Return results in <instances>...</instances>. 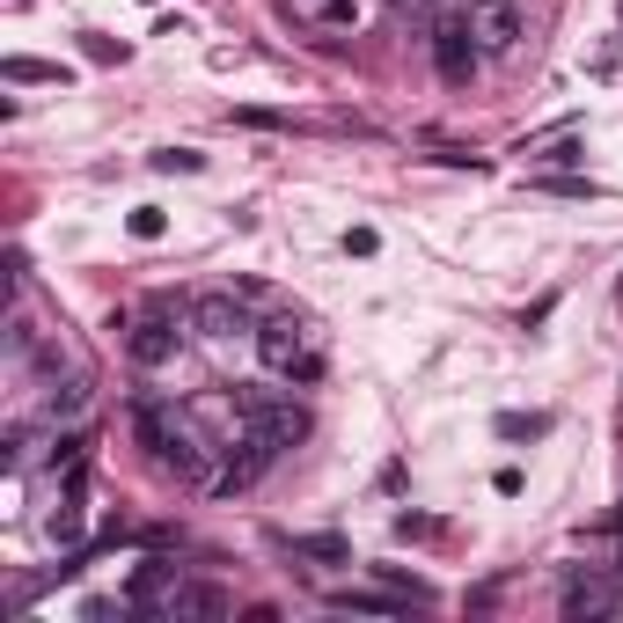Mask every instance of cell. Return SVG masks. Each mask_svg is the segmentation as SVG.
Segmentation results:
<instances>
[{
    "label": "cell",
    "instance_id": "1",
    "mask_svg": "<svg viewBox=\"0 0 623 623\" xmlns=\"http://www.w3.org/2000/svg\"><path fill=\"white\" fill-rule=\"evenodd\" d=\"M132 433H140V447L155 455V469H169L177 484H214V447L206 441V426L191 418V404H161V396H132Z\"/></svg>",
    "mask_w": 623,
    "mask_h": 623
},
{
    "label": "cell",
    "instance_id": "2",
    "mask_svg": "<svg viewBox=\"0 0 623 623\" xmlns=\"http://www.w3.org/2000/svg\"><path fill=\"white\" fill-rule=\"evenodd\" d=\"M257 359H265L271 374H286L294 389H308V382L330 374V345H323V330L308 316H294V308H271V316L257 323Z\"/></svg>",
    "mask_w": 623,
    "mask_h": 623
},
{
    "label": "cell",
    "instance_id": "3",
    "mask_svg": "<svg viewBox=\"0 0 623 623\" xmlns=\"http://www.w3.org/2000/svg\"><path fill=\"white\" fill-rule=\"evenodd\" d=\"M469 37H477L484 59H506L528 37V16H521V0H469Z\"/></svg>",
    "mask_w": 623,
    "mask_h": 623
},
{
    "label": "cell",
    "instance_id": "4",
    "mask_svg": "<svg viewBox=\"0 0 623 623\" xmlns=\"http://www.w3.org/2000/svg\"><path fill=\"white\" fill-rule=\"evenodd\" d=\"M477 37H469V16H441L433 22V67H441L447 89H469L477 81Z\"/></svg>",
    "mask_w": 623,
    "mask_h": 623
},
{
    "label": "cell",
    "instance_id": "5",
    "mask_svg": "<svg viewBox=\"0 0 623 623\" xmlns=\"http://www.w3.org/2000/svg\"><path fill=\"white\" fill-rule=\"evenodd\" d=\"M191 330H198V338H214V345H228V338H257V323H249V301L235 294V286H220V294H191Z\"/></svg>",
    "mask_w": 623,
    "mask_h": 623
},
{
    "label": "cell",
    "instance_id": "6",
    "mask_svg": "<svg viewBox=\"0 0 623 623\" xmlns=\"http://www.w3.org/2000/svg\"><path fill=\"white\" fill-rule=\"evenodd\" d=\"M184 345V323L177 316H155V308H140V323H125V353H132V367H169Z\"/></svg>",
    "mask_w": 623,
    "mask_h": 623
},
{
    "label": "cell",
    "instance_id": "7",
    "mask_svg": "<svg viewBox=\"0 0 623 623\" xmlns=\"http://www.w3.org/2000/svg\"><path fill=\"white\" fill-rule=\"evenodd\" d=\"M177 580H184V572H177V557H140V565H132V580H125V602H132V609H140V616H155V609H161V594H177Z\"/></svg>",
    "mask_w": 623,
    "mask_h": 623
},
{
    "label": "cell",
    "instance_id": "8",
    "mask_svg": "<svg viewBox=\"0 0 623 623\" xmlns=\"http://www.w3.org/2000/svg\"><path fill=\"white\" fill-rule=\"evenodd\" d=\"M89 374H81V367H67V374H59L52 367V382H44V418H52V426H59V418H81V411H89Z\"/></svg>",
    "mask_w": 623,
    "mask_h": 623
},
{
    "label": "cell",
    "instance_id": "9",
    "mask_svg": "<svg viewBox=\"0 0 623 623\" xmlns=\"http://www.w3.org/2000/svg\"><path fill=\"white\" fill-rule=\"evenodd\" d=\"M623 609V580H572L565 587V616H616Z\"/></svg>",
    "mask_w": 623,
    "mask_h": 623
},
{
    "label": "cell",
    "instance_id": "10",
    "mask_svg": "<svg viewBox=\"0 0 623 623\" xmlns=\"http://www.w3.org/2000/svg\"><path fill=\"white\" fill-rule=\"evenodd\" d=\"M279 551L316 557V565H353V543H345V535H279Z\"/></svg>",
    "mask_w": 623,
    "mask_h": 623
},
{
    "label": "cell",
    "instance_id": "11",
    "mask_svg": "<svg viewBox=\"0 0 623 623\" xmlns=\"http://www.w3.org/2000/svg\"><path fill=\"white\" fill-rule=\"evenodd\" d=\"M404 602H411V594H374V587H338V594H330V609H359V616H404Z\"/></svg>",
    "mask_w": 623,
    "mask_h": 623
},
{
    "label": "cell",
    "instance_id": "12",
    "mask_svg": "<svg viewBox=\"0 0 623 623\" xmlns=\"http://www.w3.org/2000/svg\"><path fill=\"white\" fill-rule=\"evenodd\" d=\"M220 609H228L220 587H184V580H177V594L161 602V616H220Z\"/></svg>",
    "mask_w": 623,
    "mask_h": 623
},
{
    "label": "cell",
    "instance_id": "13",
    "mask_svg": "<svg viewBox=\"0 0 623 623\" xmlns=\"http://www.w3.org/2000/svg\"><path fill=\"white\" fill-rule=\"evenodd\" d=\"M30 455H37V426H8L0 433V463H8V477H22V469H30Z\"/></svg>",
    "mask_w": 623,
    "mask_h": 623
},
{
    "label": "cell",
    "instance_id": "14",
    "mask_svg": "<svg viewBox=\"0 0 623 623\" xmlns=\"http://www.w3.org/2000/svg\"><path fill=\"white\" fill-rule=\"evenodd\" d=\"M492 433H498V441H543V433H551V418H543V411H498Z\"/></svg>",
    "mask_w": 623,
    "mask_h": 623
},
{
    "label": "cell",
    "instance_id": "15",
    "mask_svg": "<svg viewBox=\"0 0 623 623\" xmlns=\"http://www.w3.org/2000/svg\"><path fill=\"white\" fill-rule=\"evenodd\" d=\"M0 73H8V81H59V89H67V81H73V73L67 67H52V59H0Z\"/></svg>",
    "mask_w": 623,
    "mask_h": 623
},
{
    "label": "cell",
    "instance_id": "16",
    "mask_svg": "<svg viewBox=\"0 0 623 623\" xmlns=\"http://www.w3.org/2000/svg\"><path fill=\"white\" fill-rule=\"evenodd\" d=\"M155 169H161V177H198V169H206V155H198V147H161Z\"/></svg>",
    "mask_w": 623,
    "mask_h": 623
},
{
    "label": "cell",
    "instance_id": "17",
    "mask_svg": "<svg viewBox=\"0 0 623 623\" xmlns=\"http://www.w3.org/2000/svg\"><path fill=\"white\" fill-rule=\"evenodd\" d=\"M374 572H382V587H396V594H411V602H426V580H418V572H404V565H374Z\"/></svg>",
    "mask_w": 623,
    "mask_h": 623
},
{
    "label": "cell",
    "instance_id": "18",
    "mask_svg": "<svg viewBox=\"0 0 623 623\" xmlns=\"http://www.w3.org/2000/svg\"><path fill=\"white\" fill-rule=\"evenodd\" d=\"M81 455H89V433H59L52 441V469H81Z\"/></svg>",
    "mask_w": 623,
    "mask_h": 623
},
{
    "label": "cell",
    "instance_id": "19",
    "mask_svg": "<svg viewBox=\"0 0 623 623\" xmlns=\"http://www.w3.org/2000/svg\"><path fill=\"white\" fill-rule=\"evenodd\" d=\"M125 228H132V243H161V228H169V220H161V206H140Z\"/></svg>",
    "mask_w": 623,
    "mask_h": 623
},
{
    "label": "cell",
    "instance_id": "20",
    "mask_svg": "<svg viewBox=\"0 0 623 623\" xmlns=\"http://www.w3.org/2000/svg\"><path fill=\"white\" fill-rule=\"evenodd\" d=\"M81 616H89V623H110V616H140V609H132V602H103V594H89V602H81Z\"/></svg>",
    "mask_w": 623,
    "mask_h": 623
},
{
    "label": "cell",
    "instance_id": "21",
    "mask_svg": "<svg viewBox=\"0 0 623 623\" xmlns=\"http://www.w3.org/2000/svg\"><path fill=\"white\" fill-rule=\"evenodd\" d=\"M89 59H96V67H125V44H118V37H89Z\"/></svg>",
    "mask_w": 623,
    "mask_h": 623
},
{
    "label": "cell",
    "instance_id": "22",
    "mask_svg": "<svg viewBox=\"0 0 623 623\" xmlns=\"http://www.w3.org/2000/svg\"><path fill=\"white\" fill-rule=\"evenodd\" d=\"M543 191H557V198H594V184H587V177H543Z\"/></svg>",
    "mask_w": 623,
    "mask_h": 623
},
{
    "label": "cell",
    "instance_id": "23",
    "mask_svg": "<svg viewBox=\"0 0 623 623\" xmlns=\"http://www.w3.org/2000/svg\"><path fill=\"white\" fill-rule=\"evenodd\" d=\"M235 125H257V132H279L286 118H279V110H235Z\"/></svg>",
    "mask_w": 623,
    "mask_h": 623
},
{
    "label": "cell",
    "instance_id": "24",
    "mask_svg": "<svg viewBox=\"0 0 623 623\" xmlns=\"http://www.w3.org/2000/svg\"><path fill=\"white\" fill-rule=\"evenodd\" d=\"M345 249H353V257H374V249H382V235H374V228H353V235H345Z\"/></svg>",
    "mask_w": 623,
    "mask_h": 623
},
{
    "label": "cell",
    "instance_id": "25",
    "mask_svg": "<svg viewBox=\"0 0 623 623\" xmlns=\"http://www.w3.org/2000/svg\"><path fill=\"white\" fill-rule=\"evenodd\" d=\"M543 161H551V169H572V161H587V155H580V140H557Z\"/></svg>",
    "mask_w": 623,
    "mask_h": 623
},
{
    "label": "cell",
    "instance_id": "26",
    "mask_svg": "<svg viewBox=\"0 0 623 623\" xmlns=\"http://www.w3.org/2000/svg\"><path fill=\"white\" fill-rule=\"evenodd\" d=\"M323 22H359V0H323Z\"/></svg>",
    "mask_w": 623,
    "mask_h": 623
},
{
    "label": "cell",
    "instance_id": "27",
    "mask_svg": "<svg viewBox=\"0 0 623 623\" xmlns=\"http://www.w3.org/2000/svg\"><path fill=\"white\" fill-rule=\"evenodd\" d=\"M396 535H404V543H411V535H433V521L426 514H396Z\"/></svg>",
    "mask_w": 623,
    "mask_h": 623
},
{
    "label": "cell",
    "instance_id": "28",
    "mask_svg": "<svg viewBox=\"0 0 623 623\" xmlns=\"http://www.w3.org/2000/svg\"><path fill=\"white\" fill-rule=\"evenodd\" d=\"M616 572H623V557H616Z\"/></svg>",
    "mask_w": 623,
    "mask_h": 623
}]
</instances>
